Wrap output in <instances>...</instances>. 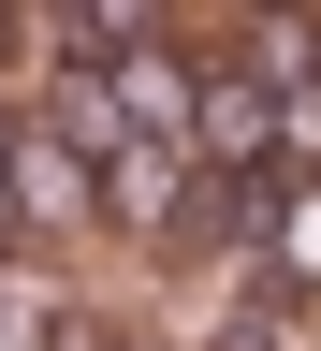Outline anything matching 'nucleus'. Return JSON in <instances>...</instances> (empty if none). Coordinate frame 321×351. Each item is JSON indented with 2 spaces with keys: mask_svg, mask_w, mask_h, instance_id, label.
<instances>
[{
  "mask_svg": "<svg viewBox=\"0 0 321 351\" xmlns=\"http://www.w3.org/2000/svg\"><path fill=\"white\" fill-rule=\"evenodd\" d=\"M0 176H15V205L29 219H59V205H103V176L73 161V132L44 117V132H0Z\"/></svg>",
  "mask_w": 321,
  "mask_h": 351,
  "instance_id": "3",
  "label": "nucleus"
},
{
  "mask_svg": "<svg viewBox=\"0 0 321 351\" xmlns=\"http://www.w3.org/2000/svg\"><path fill=\"white\" fill-rule=\"evenodd\" d=\"M103 205L146 219V234H190V219H205V176H190V147H131V161H103Z\"/></svg>",
  "mask_w": 321,
  "mask_h": 351,
  "instance_id": "2",
  "label": "nucleus"
},
{
  "mask_svg": "<svg viewBox=\"0 0 321 351\" xmlns=\"http://www.w3.org/2000/svg\"><path fill=\"white\" fill-rule=\"evenodd\" d=\"M15 234H29V205H15V176H0V249H15Z\"/></svg>",
  "mask_w": 321,
  "mask_h": 351,
  "instance_id": "7",
  "label": "nucleus"
},
{
  "mask_svg": "<svg viewBox=\"0 0 321 351\" xmlns=\"http://www.w3.org/2000/svg\"><path fill=\"white\" fill-rule=\"evenodd\" d=\"M59 351H88V337H59Z\"/></svg>",
  "mask_w": 321,
  "mask_h": 351,
  "instance_id": "8",
  "label": "nucleus"
},
{
  "mask_svg": "<svg viewBox=\"0 0 321 351\" xmlns=\"http://www.w3.org/2000/svg\"><path fill=\"white\" fill-rule=\"evenodd\" d=\"M263 278L321 293V176H278V219H263Z\"/></svg>",
  "mask_w": 321,
  "mask_h": 351,
  "instance_id": "5",
  "label": "nucleus"
},
{
  "mask_svg": "<svg viewBox=\"0 0 321 351\" xmlns=\"http://www.w3.org/2000/svg\"><path fill=\"white\" fill-rule=\"evenodd\" d=\"M15 44H44V15H15V0H0V59H15Z\"/></svg>",
  "mask_w": 321,
  "mask_h": 351,
  "instance_id": "6",
  "label": "nucleus"
},
{
  "mask_svg": "<svg viewBox=\"0 0 321 351\" xmlns=\"http://www.w3.org/2000/svg\"><path fill=\"white\" fill-rule=\"evenodd\" d=\"M117 117L146 132V147H175V132H205V73H175L146 44V59H117Z\"/></svg>",
  "mask_w": 321,
  "mask_h": 351,
  "instance_id": "4",
  "label": "nucleus"
},
{
  "mask_svg": "<svg viewBox=\"0 0 321 351\" xmlns=\"http://www.w3.org/2000/svg\"><path fill=\"white\" fill-rule=\"evenodd\" d=\"M205 161H219V176H278V88H263L248 59L205 73Z\"/></svg>",
  "mask_w": 321,
  "mask_h": 351,
  "instance_id": "1",
  "label": "nucleus"
}]
</instances>
